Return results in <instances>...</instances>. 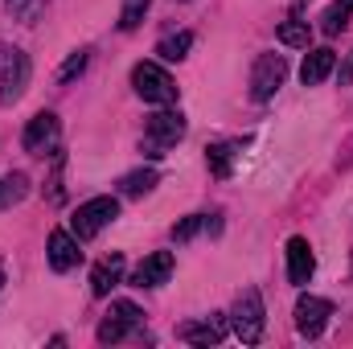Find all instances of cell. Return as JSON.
Instances as JSON below:
<instances>
[{"instance_id": "6da1fadb", "label": "cell", "mask_w": 353, "mask_h": 349, "mask_svg": "<svg viewBox=\"0 0 353 349\" xmlns=\"http://www.w3.org/2000/svg\"><path fill=\"white\" fill-rule=\"evenodd\" d=\"M263 325H267V312H263V296L255 288H243L234 308H230V329L243 346H259L263 341Z\"/></svg>"}, {"instance_id": "7a4b0ae2", "label": "cell", "mask_w": 353, "mask_h": 349, "mask_svg": "<svg viewBox=\"0 0 353 349\" xmlns=\"http://www.w3.org/2000/svg\"><path fill=\"white\" fill-rule=\"evenodd\" d=\"M132 87H136V94H140L144 103H157V107L176 103L173 74H169L165 66H157V62H140V66L132 70Z\"/></svg>"}, {"instance_id": "3957f363", "label": "cell", "mask_w": 353, "mask_h": 349, "mask_svg": "<svg viewBox=\"0 0 353 349\" xmlns=\"http://www.w3.org/2000/svg\"><path fill=\"white\" fill-rule=\"evenodd\" d=\"M115 218H119V201H115V197H90V201H83V206L74 210L70 230H74V239L83 243V239H94L103 226H111Z\"/></svg>"}, {"instance_id": "277c9868", "label": "cell", "mask_w": 353, "mask_h": 349, "mask_svg": "<svg viewBox=\"0 0 353 349\" xmlns=\"http://www.w3.org/2000/svg\"><path fill=\"white\" fill-rule=\"evenodd\" d=\"M140 325H144V308H140V304H132V300H111L107 317L99 321V341H103V346H115V341H123L128 333H136Z\"/></svg>"}, {"instance_id": "5b68a950", "label": "cell", "mask_w": 353, "mask_h": 349, "mask_svg": "<svg viewBox=\"0 0 353 349\" xmlns=\"http://www.w3.org/2000/svg\"><path fill=\"white\" fill-rule=\"evenodd\" d=\"M29 87V58L0 41V103H17Z\"/></svg>"}, {"instance_id": "8992f818", "label": "cell", "mask_w": 353, "mask_h": 349, "mask_svg": "<svg viewBox=\"0 0 353 349\" xmlns=\"http://www.w3.org/2000/svg\"><path fill=\"white\" fill-rule=\"evenodd\" d=\"M185 128H189V123H185L181 111H161V115H152L148 128H144V148H148V157H165L176 140L185 136Z\"/></svg>"}, {"instance_id": "52a82bcc", "label": "cell", "mask_w": 353, "mask_h": 349, "mask_svg": "<svg viewBox=\"0 0 353 349\" xmlns=\"http://www.w3.org/2000/svg\"><path fill=\"white\" fill-rule=\"evenodd\" d=\"M58 136H62V123H58V115H54V111H37V115L29 119V128H25L21 144H25V152H33V157H46V152H54V148H58Z\"/></svg>"}, {"instance_id": "ba28073f", "label": "cell", "mask_w": 353, "mask_h": 349, "mask_svg": "<svg viewBox=\"0 0 353 349\" xmlns=\"http://www.w3.org/2000/svg\"><path fill=\"white\" fill-rule=\"evenodd\" d=\"M283 79H288V58L283 54H259V62L251 70V94L259 103H267L275 90L283 87Z\"/></svg>"}, {"instance_id": "9c48e42d", "label": "cell", "mask_w": 353, "mask_h": 349, "mask_svg": "<svg viewBox=\"0 0 353 349\" xmlns=\"http://www.w3.org/2000/svg\"><path fill=\"white\" fill-rule=\"evenodd\" d=\"M329 317H333V304L329 300H321V296H300L296 300V329H300V337H321L325 333V325H329Z\"/></svg>"}, {"instance_id": "30bf717a", "label": "cell", "mask_w": 353, "mask_h": 349, "mask_svg": "<svg viewBox=\"0 0 353 349\" xmlns=\"http://www.w3.org/2000/svg\"><path fill=\"white\" fill-rule=\"evenodd\" d=\"M176 337H181L185 346H218V341L226 337V321H222V317H201V321H185V325L176 329Z\"/></svg>"}, {"instance_id": "8fae6325", "label": "cell", "mask_w": 353, "mask_h": 349, "mask_svg": "<svg viewBox=\"0 0 353 349\" xmlns=\"http://www.w3.org/2000/svg\"><path fill=\"white\" fill-rule=\"evenodd\" d=\"M312 271H316V259H312V247H308V239H288V279L296 283V288H304L308 279H312Z\"/></svg>"}, {"instance_id": "7c38bea8", "label": "cell", "mask_w": 353, "mask_h": 349, "mask_svg": "<svg viewBox=\"0 0 353 349\" xmlns=\"http://www.w3.org/2000/svg\"><path fill=\"white\" fill-rule=\"evenodd\" d=\"M169 275H173V255L169 251H157V255H148V259L132 271V283L136 288H161V283H169Z\"/></svg>"}, {"instance_id": "4fadbf2b", "label": "cell", "mask_w": 353, "mask_h": 349, "mask_svg": "<svg viewBox=\"0 0 353 349\" xmlns=\"http://www.w3.org/2000/svg\"><path fill=\"white\" fill-rule=\"evenodd\" d=\"M333 66H337V54H333L329 46L308 50V54H304V66H300V83H304V87H321V83L333 74Z\"/></svg>"}, {"instance_id": "5bb4252c", "label": "cell", "mask_w": 353, "mask_h": 349, "mask_svg": "<svg viewBox=\"0 0 353 349\" xmlns=\"http://www.w3.org/2000/svg\"><path fill=\"white\" fill-rule=\"evenodd\" d=\"M79 259H83V251H79L74 230H54L50 235V267L54 271H70V267H79Z\"/></svg>"}, {"instance_id": "9a60e30c", "label": "cell", "mask_w": 353, "mask_h": 349, "mask_svg": "<svg viewBox=\"0 0 353 349\" xmlns=\"http://www.w3.org/2000/svg\"><path fill=\"white\" fill-rule=\"evenodd\" d=\"M119 275H123V255H107L103 263H94V271H90V292L107 296L119 283Z\"/></svg>"}, {"instance_id": "2e32d148", "label": "cell", "mask_w": 353, "mask_h": 349, "mask_svg": "<svg viewBox=\"0 0 353 349\" xmlns=\"http://www.w3.org/2000/svg\"><path fill=\"white\" fill-rule=\"evenodd\" d=\"M350 17H353V0H333V4L325 8V17H321V33H325V37H337V33L350 25Z\"/></svg>"}, {"instance_id": "e0dca14e", "label": "cell", "mask_w": 353, "mask_h": 349, "mask_svg": "<svg viewBox=\"0 0 353 349\" xmlns=\"http://www.w3.org/2000/svg\"><path fill=\"white\" fill-rule=\"evenodd\" d=\"M25 193H29V177H25V173H8L4 181H0V210L17 206Z\"/></svg>"}, {"instance_id": "ac0fdd59", "label": "cell", "mask_w": 353, "mask_h": 349, "mask_svg": "<svg viewBox=\"0 0 353 349\" xmlns=\"http://www.w3.org/2000/svg\"><path fill=\"white\" fill-rule=\"evenodd\" d=\"M279 41L292 46V50H308V41H312L308 21H283V25H279Z\"/></svg>"}, {"instance_id": "d6986e66", "label": "cell", "mask_w": 353, "mask_h": 349, "mask_svg": "<svg viewBox=\"0 0 353 349\" xmlns=\"http://www.w3.org/2000/svg\"><path fill=\"white\" fill-rule=\"evenodd\" d=\"M189 46H193V33H176V37H165V41L157 46V54H161L165 62H181V58L189 54Z\"/></svg>"}, {"instance_id": "ffe728a7", "label": "cell", "mask_w": 353, "mask_h": 349, "mask_svg": "<svg viewBox=\"0 0 353 349\" xmlns=\"http://www.w3.org/2000/svg\"><path fill=\"white\" fill-rule=\"evenodd\" d=\"M148 4H152V0H123V12H119V29H123V33L140 29V21H144Z\"/></svg>"}, {"instance_id": "44dd1931", "label": "cell", "mask_w": 353, "mask_h": 349, "mask_svg": "<svg viewBox=\"0 0 353 349\" xmlns=\"http://www.w3.org/2000/svg\"><path fill=\"white\" fill-rule=\"evenodd\" d=\"M119 185H123V193H128V197H140V193H152L157 173H152V169H144V173H128Z\"/></svg>"}, {"instance_id": "7402d4cb", "label": "cell", "mask_w": 353, "mask_h": 349, "mask_svg": "<svg viewBox=\"0 0 353 349\" xmlns=\"http://www.w3.org/2000/svg\"><path fill=\"white\" fill-rule=\"evenodd\" d=\"M205 226H210V230H218V222H210L205 214H193V218H185L181 226H173V239H176V243H189V239H193L197 230H205Z\"/></svg>"}, {"instance_id": "603a6c76", "label": "cell", "mask_w": 353, "mask_h": 349, "mask_svg": "<svg viewBox=\"0 0 353 349\" xmlns=\"http://www.w3.org/2000/svg\"><path fill=\"white\" fill-rule=\"evenodd\" d=\"M210 169L214 177H230V157H234V144H210Z\"/></svg>"}, {"instance_id": "cb8c5ba5", "label": "cell", "mask_w": 353, "mask_h": 349, "mask_svg": "<svg viewBox=\"0 0 353 349\" xmlns=\"http://www.w3.org/2000/svg\"><path fill=\"white\" fill-rule=\"evenodd\" d=\"M8 8H12V17L17 21H25V25H33L37 17H41V8H46V0H4Z\"/></svg>"}, {"instance_id": "d4e9b609", "label": "cell", "mask_w": 353, "mask_h": 349, "mask_svg": "<svg viewBox=\"0 0 353 349\" xmlns=\"http://www.w3.org/2000/svg\"><path fill=\"white\" fill-rule=\"evenodd\" d=\"M87 50H79V54H70V58H66V66H62V70H58V79H62V83H70V79H74V74H83V70H87Z\"/></svg>"}, {"instance_id": "484cf974", "label": "cell", "mask_w": 353, "mask_h": 349, "mask_svg": "<svg viewBox=\"0 0 353 349\" xmlns=\"http://www.w3.org/2000/svg\"><path fill=\"white\" fill-rule=\"evenodd\" d=\"M353 83V54L345 58V66H341V87H350Z\"/></svg>"}, {"instance_id": "4316f807", "label": "cell", "mask_w": 353, "mask_h": 349, "mask_svg": "<svg viewBox=\"0 0 353 349\" xmlns=\"http://www.w3.org/2000/svg\"><path fill=\"white\" fill-rule=\"evenodd\" d=\"M0 292H4V271H0Z\"/></svg>"}]
</instances>
